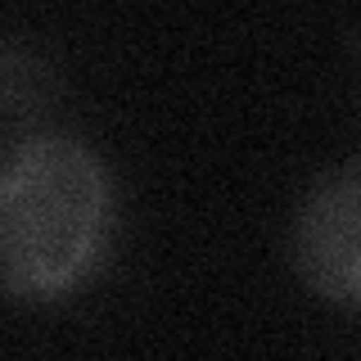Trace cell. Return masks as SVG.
<instances>
[{"label": "cell", "mask_w": 361, "mask_h": 361, "mask_svg": "<svg viewBox=\"0 0 361 361\" xmlns=\"http://www.w3.org/2000/svg\"><path fill=\"white\" fill-rule=\"evenodd\" d=\"M113 176L90 145L32 131L0 172V285L18 307L77 293L113 240Z\"/></svg>", "instance_id": "cell-1"}, {"label": "cell", "mask_w": 361, "mask_h": 361, "mask_svg": "<svg viewBox=\"0 0 361 361\" xmlns=\"http://www.w3.org/2000/svg\"><path fill=\"white\" fill-rule=\"evenodd\" d=\"M289 257L312 298L361 312V158L307 185L293 208Z\"/></svg>", "instance_id": "cell-2"}]
</instances>
